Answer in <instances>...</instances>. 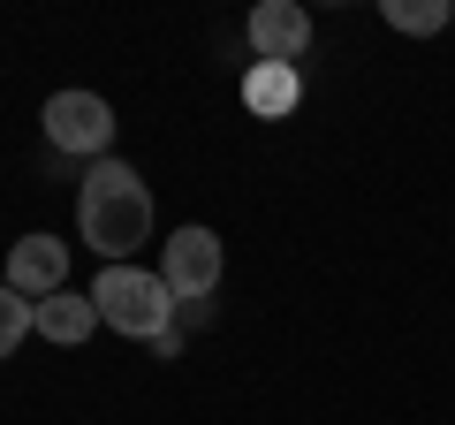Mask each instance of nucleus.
Listing matches in <instances>:
<instances>
[{
	"instance_id": "nucleus-1",
	"label": "nucleus",
	"mask_w": 455,
	"mask_h": 425,
	"mask_svg": "<svg viewBox=\"0 0 455 425\" xmlns=\"http://www.w3.org/2000/svg\"><path fill=\"white\" fill-rule=\"evenodd\" d=\"M76 221H84V244L107 266H130V251L152 244V190L137 182V167L92 160L84 167V190H76Z\"/></svg>"
},
{
	"instance_id": "nucleus-2",
	"label": "nucleus",
	"mask_w": 455,
	"mask_h": 425,
	"mask_svg": "<svg viewBox=\"0 0 455 425\" xmlns=\"http://www.w3.org/2000/svg\"><path fill=\"white\" fill-rule=\"evenodd\" d=\"M92 304H99V327L130 334V342H160L175 327V289L152 266H107L92 281Z\"/></svg>"
},
{
	"instance_id": "nucleus-3",
	"label": "nucleus",
	"mask_w": 455,
	"mask_h": 425,
	"mask_svg": "<svg viewBox=\"0 0 455 425\" xmlns=\"http://www.w3.org/2000/svg\"><path fill=\"white\" fill-rule=\"evenodd\" d=\"M46 145L68 160H107L114 145V107L99 92H53L46 99Z\"/></svg>"
},
{
	"instance_id": "nucleus-4",
	"label": "nucleus",
	"mask_w": 455,
	"mask_h": 425,
	"mask_svg": "<svg viewBox=\"0 0 455 425\" xmlns=\"http://www.w3.org/2000/svg\"><path fill=\"white\" fill-rule=\"evenodd\" d=\"M160 281L175 289V304H205L220 289V236L212 229H175L160 251Z\"/></svg>"
},
{
	"instance_id": "nucleus-5",
	"label": "nucleus",
	"mask_w": 455,
	"mask_h": 425,
	"mask_svg": "<svg viewBox=\"0 0 455 425\" xmlns=\"http://www.w3.org/2000/svg\"><path fill=\"white\" fill-rule=\"evenodd\" d=\"M68 281V244L61 236H23L8 244V289L16 296H53Z\"/></svg>"
},
{
	"instance_id": "nucleus-6",
	"label": "nucleus",
	"mask_w": 455,
	"mask_h": 425,
	"mask_svg": "<svg viewBox=\"0 0 455 425\" xmlns=\"http://www.w3.org/2000/svg\"><path fill=\"white\" fill-rule=\"evenodd\" d=\"M251 46H259V61H289L311 46V16L296 8V0H259L251 8Z\"/></svg>"
},
{
	"instance_id": "nucleus-7",
	"label": "nucleus",
	"mask_w": 455,
	"mask_h": 425,
	"mask_svg": "<svg viewBox=\"0 0 455 425\" xmlns=\"http://www.w3.org/2000/svg\"><path fill=\"white\" fill-rule=\"evenodd\" d=\"M31 327L46 334V342L76 349L84 334L99 327V304H92V289H84V296H76V289H53V296H38V304H31Z\"/></svg>"
},
{
	"instance_id": "nucleus-8",
	"label": "nucleus",
	"mask_w": 455,
	"mask_h": 425,
	"mask_svg": "<svg viewBox=\"0 0 455 425\" xmlns=\"http://www.w3.org/2000/svg\"><path fill=\"white\" fill-rule=\"evenodd\" d=\"M296 99H304V76H296L289 61H251V76H243V107L251 115L281 122V115H296Z\"/></svg>"
},
{
	"instance_id": "nucleus-9",
	"label": "nucleus",
	"mask_w": 455,
	"mask_h": 425,
	"mask_svg": "<svg viewBox=\"0 0 455 425\" xmlns=\"http://www.w3.org/2000/svg\"><path fill=\"white\" fill-rule=\"evenodd\" d=\"M379 16L395 23V31H410V38H425V31H448V0H379Z\"/></svg>"
},
{
	"instance_id": "nucleus-10",
	"label": "nucleus",
	"mask_w": 455,
	"mask_h": 425,
	"mask_svg": "<svg viewBox=\"0 0 455 425\" xmlns=\"http://www.w3.org/2000/svg\"><path fill=\"white\" fill-rule=\"evenodd\" d=\"M23 334H38V327H31V296H16L8 281H0V357H16Z\"/></svg>"
}]
</instances>
